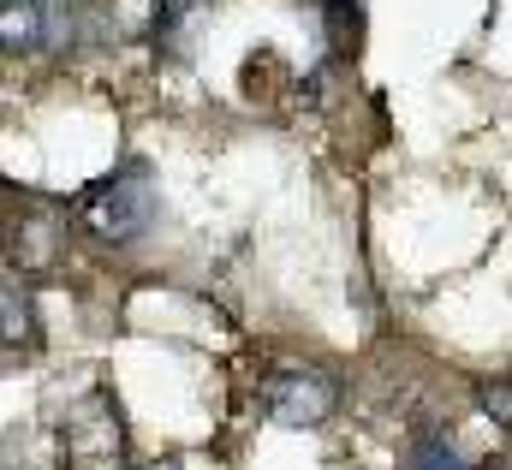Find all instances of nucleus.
I'll use <instances>...</instances> for the list:
<instances>
[{
    "label": "nucleus",
    "instance_id": "nucleus-5",
    "mask_svg": "<svg viewBox=\"0 0 512 470\" xmlns=\"http://www.w3.org/2000/svg\"><path fill=\"white\" fill-rule=\"evenodd\" d=\"M48 42V6L42 0H0V48L30 54Z\"/></svg>",
    "mask_w": 512,
    "mask_h": 470
},
{
    "label": "nucleus",
    "instance_id": "nucleus-8",
    "mask_svg": "<svg viewBox=\"0 0 512 470\" xmlns=\"http://www.w3.org/2000/svg\"><path fill=\"white\" fill-rule=\"evenodd\" d=\"M322 18H328V36H334V48L358 54V30H364V18H358V0H322Z\"/></svg>",
    "mask_w": 512,
    "mask_h": 470
},
{
    "label": "nucleus",
    "instance_id": "nucleus-3",
    "mask_svg": "<svg viewBox=\"0 0 512 470\" xmlns=\"http://www.w3.org/2000/svg\"><path fill=\"white\" fill-rule=\"evenodd\" d=\"M340 405V381L328 369H280L262 387V411L280 429H322Z\"/></svg>",
    "mask_w": 512,
    "mask_h": 470
},
{
    "label": "nucleus",
    "instance_id": "nucleus-4",
    "mask_svg": "<svg viewBox=\"0 0 512 470\" xmlns=\"http://www.w3.org/2000/svg\"><path fill=\"white\" fill-rule=\"evenodd\" d=\"M54 233H60V221H54L48 209H24V215L12 221V238H6L12 262H18L24 274L48 268V262H54Z\"/></svg>",
    "mask_w": 512,
    "mask_h": 470
},
{
    "label": "nucleus",
    "instance_id": "nucleus-1",
    "mask_svg": "<svg viewBox=\"0 0 512 470\" xmlns=\"http://www.w3.org/2000/svg\"><path fill=\"white\" fill-rule=\"evenodd\" d=\"M155 209L161 203H155V179H149L143 161L114 167L108 179H96L78 197V221L102 238V244H137V238L155 227Z\"/></svg>",
    "mask_w": 512,
    "mask_h": 470
},
{
    "label": "nucleus",
    "instance_id": "nucleus-9",
    "mask_svg": "<svg viewBox=\"0 0 512 470\" xmlns=\"http://www.w3.org/2000/svg\"><path fill=\"white\" fill-rule=\"evenodd\" d=\"M405 470H471L447 441H435V435H423V441H411V453H405Z\"/></svg>",
    "mask_w": 512,
    "mask_h": 470
},
{
    "label": "nucleus",
    "instance_id": "nucleus-7",
    "mask_svg": "<svg viewBox=\"0 0 512 470\" xmlns=\"http://www.w3.org/2000/svg\"><path fill=\"white\" fill-rule=\"evenodd\" d=\"M209 12V0H155V48L185 54V30Z\"/></svg>",
    "mask_w": 512,
    "mask_h": 470
},
{
    "label": "nucleus",
    "instance_id": "nucleus-6",
    "mask_svg": "<svg viewBox=\"0 0 512 470\" xmlns=\"http://www.w3.org/2000/svg\"><path fill=\"white\" fill-rule=\"evenodd\" d=\"M0 346H36V304L12 280H0Z\"/></svg>",
    "mask_w": 512,
    "mask_h": 470
},
{
    "label": "nucleus",
    "instance_id": "nucleus-11",
    "mask_svg": "<svg viewBox=\"0 0 512 470\" xmlns=\"http://www.w3.org/2000/svg\"><path fill=\"white\" fill-rule=\"evenodd\" d=\"M489 470H512V459H495V465H489Z\"/></svg>",
    "mask_w": 512,
    "mask_h": 470
},
{
    "label": "nucleus",
    "instance_id": "nucleus-10",
    "mask_svg": "<svg viewBox=\"0 0 512 470\" xmlns=\"http://www.w3.org/2000/svg\"><path fill=\"white\" fill-rule=\"evenodd\" d=\"M477 405L495 417V429H512V381H477Z\"/></svg>",
    "mask_w": 512,
    "mask_h": 470
},
{
    "label": "nucleus",
    "instance_id": "nucleus-2",
    "mask_svg": "<svg viewBox=\"0 0 512 470\" xmlns=\"http://www.w3.org/2000/svg\"><path fill=\"white\" fill-rule=\"evenodd\" d=\"M60 453L72 470H126V423L102 387H90L60 417Z\"/></svg>",
    "mask_w": 512,
    "mask_h": 470
}]
</instances>
